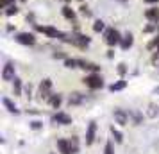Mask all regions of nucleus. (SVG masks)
I'll list each match as a JSON object with an SVG mask.
<instances>
[{
	"label": "nucleus",
	"mask_w": 159,
	"mask_h": 154,
	"mask_svg": "<svg viewBox=\"0 0 159 154\" xmlns=\"http://www.w3.org/2000/svg\"><path fill=\"white\" fill-rule=\"evenodd\" d=\"M48 102H50V106L52 108H56V110H57L59 106H61V104H63V97L59 95H50V99H48Z\"/></svg>",
	"instance_id": "dca6fc26"
},
{
	"label": "nucleus",
	"mask_w": 159,
	"mask_h": 154,
	"mask_svg": "<svg viewBox=\"0 0 159 154\" xmlns=\"http://www.w3.org/2000/svg\"><path fill=\"white\" fill-rule=\"evenodd\" d=\"M111 133H113V136H115V140H116V143H122L123 142V134L118 129H115V125L111 127Z\"/></svg>",
	"instance_id": "4be33fe9"
},
{
	"label": "nucleus",
	"mask_w": 159,
	"mask_h": 154,
	"mask_svg": "<svg viewBox=\"0 0 159 154\" xmlns=\"http://www.w3.org/2000/svg\"><path fill=\"white\" fill-rule=\"evenodd\" d=\"M50 90H52V81L50 79H43V82L39 84V99H50Z\"/></svg>",
	"instance_id": "20e7f679"
},
{
	"label": "nucleus",
	"mask_w": 159,
	"mask_h": 154,
	"mask_svg": "<svg viewBox=\"0 0 159 154\" xmlns=\"http://www.w3.org/2000/svg\"><path fill=\"white\" fill-rule=\"evenodd\" d=\"M79 68H82V70H89V72H98L100 70V66L95 65V63H89V61H84V59H79Z\"/></svg>",
	"instance_id": "ddd939ff"
},
{
	"label": "nucleus",
	"mask_w": 159,
	"mask_h": 154,
	"mask_svg": "<svg viewBox=\"0 0 159 154\" xmlns=\"http://www.w3.org/2000/svg\"><path fill=\"white\" fill-rule=\"evenodd\" d=\"M65 2H68V0H65Z\"/></svg>",
	"instance_id": "2f4dec72"
},
{
	"label": "nucleus",
	"mask_w": 159,
	"mask_h": 154,
	"mask_svg": "<svg viewBox=\"0 0 159 154\" xmlns=\"http://www.w3.org/2000/svg\"><path fill=\"white\" fill-rule=\"evenodd\" d=\"M125 72H127V66L123 65V63H122V65H118V73H120V75H123Z\"/></svg>",
	"instance_id": "c85d7f7f"
},
{
	"label": "nucleus",
	"mask_w": 159,
	"mask_h": 154,
	"mask_svg": "<svg viewBox=\"0 0 159 154\" xmlns=\"http://www.w3.org/2000/svg\"><path fill=\"white\" fill-rule=\"evenodd\" d=\"M41 122H39V120H34V122H30V127H32V129H39V127H41Z\"/></svg>",
	"instance_id": "bb28decb"
},
{
	"label": "nucleus",
	"mask_w": 159,
	"mask_h": 154,
	"mask_svg": "<svg viewBox=\"0 0 159 154\" xmlns=\"http://www.w3.org/2000/svg\"><path fill=\"white\" fill-rule=\"evenodd\" d=\"M54 58H56V59H66V56L63 54V52H56V54H54Z\"/></svg>",
	"instance_id": "c756f323"
},
{
	"label": "nucleus",
	"mask_w": 159,
	"mask_h": 154,
	"mask_svg": "<svg viewBox=\"0 0 159 154\" xmlns=\"http://www.w3.org/2000/svg\"><path fill=\"white\" fill-rule=\"evenodd\" d=\"M80 15H84L86 18H89V16H91V11L88 9V6H80Z\"/></svg>",
	"instance_id": "a878e982"
},
{
	"label": "nucleus",
	"mask_w": 159,
	"mask_h": 154,
	"mask_svg": "<svg viewBox=\"0 0 159 154\" xmlns=\"http://www.w3.org/2000/svg\"><path fill=\"white\" fill-rule=\"evenodd\" d=\"M13 91H15V95H22V81L15 77V82H13Z\"/></svg>",
	"instance_id": "a211bd4d"
},
{
	"label": "nucleus",
	"mask_w": 159,
	"mask_h": 154,
	"mask_svg": "<svg viewBox=\"0 0 159 154\" xmlns=\"http://www.w3.org/2000/svg\"><path fill=\"white\" fill-rule=\"evenodd\" d=\"M89 36H84V34H80V32H77V34H72V38H70V43L75 45V47H79V49H86L88 45H89Z\"/></svg>",
	"instance_id": "7ed1b4c3"
},
{
	"label": "nucleus",
	"mask_w": 159,
	"mask_h": 154,
	"mask_svg": "<svg viewBox=\"0 0 159 154\" xmlns=\"http://www.w3.org/2000/svg\"><path fill=\"white\" fill-rule=\"evenodd\" d=\"M93 30H95V32H104V30H106V23L102 22V20H95Z\"/></svg>",
	"instance_id": "aec40b11"
},
{
	"label": "nucleus",
	"mask_w": 159,
	"mask_h": 154,
	"mask_svg": "<svg viewBox=\"0 0 159 154\" xmlns=\"http://www.w3.org/2000/svg\"><path fill=\"white\" fill-rule=\"evenodd\" d=\"M22 2H25V0H22Z\"/></svg>",
	"instance_id": "473e14b6"
},
{
	"label": "nucleus",
	"mask_w": 159,
	"mask_h": 154,
	"mask_svg": "<svg viewBox=\"0 0 159 154\" xmlns=\"http://www.w3.org/2000/svg\"><path fill=\"white\" fill-rule=\"evenodd\" d=\"M63 16H65L66 20H70V22H75V11L70 6H65L63 7Z\"/></svg>",
	"instance_id": "2eb2a0df"
},
{
	"label": "nucleus",
	"mask_w": 159,
	"mask_h": 154,
	"mask_svg": "<svg viewBox=\"0 0 159 154\" xmlns=\"http://www.w3.org/2000/svg\"><path fill=\"white\" fill-rule=\"evenodd\" d=\"M16 41L22 45H34L36 43V38L30 32H20V34H16Z\"/></svg>",
	"instance_id": "39448f33"
},
{
	"label": "nucleus",
	"mask_w": 159,
	"mask_h": 154,
	"mask_svg": "<svg viewBox=\"0 0 159 154\" xmlns=\"http://www.w3.org/2000/svg\"><path fill=\"white\" fill-rule=\"evenodd\" d=\"M9 6H11V0H0V7L2 9L9 7Z\"/></svg>",
	"instance_id": "cd10ccee"
},
{
	"label": "nucleus",
	"mask_w": 159,
	"mask_h": 154,
	"mask_svg": "<svg viewBox=\"0 0 159 154\" xmlns=\"http://www.w3.org/2000/svg\"><path fill=\"white\" fill-rule=\"evenodd\" d=\"M4 13H6V16L16 15V13H18V6H16V4H11L9 7H6V11H4Z\"/></svg>",
	"instance_id": "5701e85b"
},
{
	"label": "nucleus",
	"mask_w": 159,
	"mask_h": 154,
	"mask_svg": "<svg viewBox=\"0 0 159 154\" xmlns=\"http://www.w3.org/2000/svg\"><path fill=\"white\" fill-rule=\"evenodd\" d=\"M65 66H66V68H79V59H70V58H66V59H65Z\"/></svg>",
	"instance_id": "412c9836"
},
{
	"label": "nucleus",
	"mask_w": 159,
	"mask_h": 154,
	"mask_svg": "<svg viewBox=\"0 0 159 154\" xmlns=\"http://www.w3.org/2000/svg\"><path fill=\"white\" fill-rule=\"evenodd\" d=\"M82 82L86 84L88 88L91 90H100L102 86H104V81H102V77L98 75V73H89V75H86L84 79H82Z\"/></svg>",
	"instance_id": "f257e3e1"
},
{
	"label": "nucleus",
	"mask_w": 159,
	"mask_h": 154,
	"mask_svg": "<svg viewBox=\"0 0 159 154\" xmlns=\"http://www.w3.org/2000/svg\"><path fill=\"white\" fill-rule=\"evenodd\" d=\"M145 2H147V4H157L159 0H145Z\"/></svg>",
	"instance_id": "7c9ffc66"
},
{
	"label": "nucleus",
	"mask_w": 159,
	"mask_h": 154,
	"mask_svg": "<svg viewBox=\"0 0 159 154\" xmlns=\"http://www.w3.org/2000/svg\"><path fill=\"white\" fill-rule=\"evenodd\" d=\"M82 100H84V95L79 93V91H73L70 95V99H68V104L70 106H79V104H82Z\"/></svg>",
	"instance_id": "4468645a"
},
{
	"label": "nucleus",
	"mask_w": 159,
	"mask_h": 154,
	"mask_svg": "<svg viewBox=\"0 0 159 154\" xmlns=\"http://www.w3.org/2000/svg\"><path fill=\"white\" fill-rule=\"evenodd\" d=\"M132 43H134V36H132L130 32H127V34H123V36H122L120 47H122L123 50H129L130 47H132Z\"/></svg>",
	"instance_id": "f8f14e48"
},
{
	"label": "nucleus",
	"mask_w": 159,
	"mask_h": 154,
	"mask_svg": "<svg viewBox=\"0 0 159 154\" xmlns=\"http://www.w3.org/2000/svg\"><path fill=\"white\" fill-rule=\"evenodd\" d=\"M2 79L4 81H15V66H13V63H6L4 70H2Z\"/></svg>",
	"instance_id": "1a4fd4ad"
},
{
	"label": "nucleus",
	"mask_w": 159,
	"mask_h": 154,
	"mask_svg": "<svg viewBox=\"0 0 159 154\" xmlns=\"http://www.w3.org/2000/svg\"><path fill=\"white\" fill-rule=\"evenodd\" d=\"M145 18L150 20V22H159V7L157 6L147 9V11H145Z\"/></svg>",
	"instance_id": "9b49d317"
},
{
	"label": "nucleus",
	"mask_w": 159,
	"mask_h": 154,
	"mask_svg": "<svg viewBox=\"0 0 159 154\" xmlns=\"http://www.w3.org/2000/svg\"><path fill=\"white\" fill-rule=\"evenodd\" d=\"M113 117H115L116 124H120V125H127V122H129V115L123 110H120V108L113 111Z\"/></svg>",
	"instance_id": "0eeeda50"
},
{
	"label": "nucleus",
	"mask_w": 159,
	"mask_h": 154,
	"mask_svg": "<svg viewBox=\"0 0 159 154\" xmlns=\"http://www.w3.org/2000/svg\"><path fill=\"white\" fill-rule=\"evenodd\" d=\"M156 47L159 49V34H157L156 38H154V40H152L150 43H148V49H156Z\"/></svg>",
	"instance_id": "393cba45"
},
{
	"label": "nucleus",
	"mask_w": 159,
	"mask_h": 154,
	"mask_svg": "<svg viewBox=\"0 0 159 154\" xmlns=\"http://www.w3.org/2000/svg\"><path fill=\"white\" fill-rule=\"evenodd\" d=\"M125 86H127V82L125 81H118V82H115V84H111L109 90H111V91H120V90H123Z\"/></svg>",
	"instance_id": "6ab92c4d"
},
{
	"label": "nucleus",
	"mask_w": 159,
	"mask_h": 154,
	"mask_svg": "<svg viewBox=\"0 0 159 154\" xmlns=\"http://www.w3.org/2000/svg\"><path fill=\"white\" fill-rule=\"evenodd\" d=\"M52 120H54V122H57V124H61V125H70V124H72V117H70V115H66V113H57V115H54V117H52Z\"/></svg>",
	"instance_id": "9d476101"
},
{
	"label": "nucleus",
	"mask_w": 159,
	"mask_h": 154,
	"mask_svg": "<svg viewBox=\"0 0 159 154\" xmlns=\"http://www.w3.org/2000/svg\"><path fill=\"white\" fill-rule=\"evenodd\" d=\"M104 154H115V147H113V143H111V142H107V143H106Z\"/></svg>",
	"instance_id": "b1692460"
},
{
	"label": "nucleus",
	"mask_w": 159,
	"mask_h": 154,
	"mask_svg": "<svg viewBox=\"0 0 159 154\" xmlns=\"http://www.w3.org/2000/svg\"><path fill=\"white\" fill-rule=\"evenodd\" d=\"M57 149L61 154H73L72 151V143H70V140H65V138H59L57 140Z\"/></svg>",
	"instance_id": "6e6552de"
},
{
	"label": "nucleus",
	"mask_w": 159,
	"mask_h": 154,
	"mask_svg": "<svg viewBox=\"0 0 159 154\" xmlns=\"http://www.w3.org/2000/svg\"><path fill=\"white\" fill-rule=\"evenodd\" d=\"M95 136H97V122H91L86 129V145H93Z\"/></svg>",
	"instance_id": "423d86ee"
},
{
	"label": "nucleus",
	"mask_w": 159,
	"mask_h": 154,
	"mask_svg": "<svg viewBox=\"0 0 159 154\" xmlns=\"http://www.w3.org/2000/svg\"><path fill=\"white\" fill-rule=\"evenodd\" d=\"M104 36H106V43L109 47H115V45H120L122 41V34L118 29H106L104 30Z\"/></svg>",
	"instance_id": "f03ea898"
},
{
	"label": "nucleus",
	"mask_w": 159,
	"mask_h": 154,
	"mask_svg": "<svg viewBox=\"0 0 159 154\" xmlns=\"http://www.w3.org/2000/svg\"><path fill=\"white\" fill-rule=\"evenodd\" d=\"M2 102H4V106H6V108H7V111H11V113L18 115V108H16V104H13L11 100H9V99H4Z\"/></svg>",
	"instance_id": "f3484780"
}]
</instances>
